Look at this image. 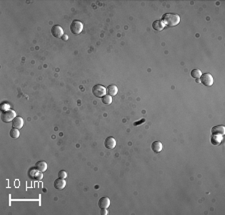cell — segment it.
Returning <instances> with one entry per match:
<instances>
[{"mask_svg":"<svg viewBox=\"0 0 225 215\" xmlns=\"http://www.w3.org/2000/svg\"><path fill=\"white\" fill-rule=\"evenodd\" d=\"M161 21L163 22L164 25L173 27V26H176L180 22V17L175 13H165L162 16Z\"/></svg>","mask_w":225,"mask_h":215,"instance_id":"1","label":"cell"},{"mask_svg":"<svg viewBox=\"0 0 225 215\" xmlns=\"http://www.w3.org/2000/svg\"><path fill=\"white\" fill-rule=\"evenodd\" d=\"M15 117H16V113H15L14 110H12V109L4 110V111H2V113H1V119H2L3 122H5V123H9V122L13 120Z\"/></svg>","mask_w":225,"mask_h":215,"instance_id":"2","label":"cell"},{"mask_svg":"<svg viewBox=\"0 0 225 215\" xmlns=\"http://www.w3.org/2000/svg\"><path fill=\"white\" fill-rule=\"evenodd\" d=\"M92 92H93V94H94V96L98 97V98H102L107 93L106 88H105V86H103L102 84H96V85L93 86Z\"/></svg>","mask_w":225,"mask_h":215,"instance_id":"3","label":"cell"},{"mask_svg":"<svg viewBox=\"0 0 225 215\" xmlns=\"http://www.w3.org/2000/svg\"><path fill=\"white\" fill-rule=\"evenodd\" d=\"M83 30V24L79 20H74L70 25V31L73 34H79Z\"/></svg>","mask_w":225,"mask_h":215,"instance_id":"4","label":"cell"},{"mask_svg":"<svg viewBox=\"0 0 225 215\" xmlns=\"http://www.w3.org/2000/svg\"><path fill=\"white\" fill-rule=\"evenodd\" d=\"M200 81L203 85L205 86H211L213 84V77L211 74L209 73H204L201 74L200 76Z\"/></svg>","mask_w":225,"mask_h":215,"instance_id":"5","label":"cell"},{"mask_svg":"<svg viewBox=\"0 0 225 215\" xmlns=\"http://www.w3.org/2000/svg\"><path fill=\"white\" fill-rule=\"evenodd\" d=\"M51 33H52V35L54 37H56V38H60V37H62L63 35V29H62V27L61 26H59V25H54L52 28H51Z\"/></svg>","mask_w":225,"mask_h":215,"instance_id":"6","label":"cell"},{"mask_svg":"<svg viewBox=\"0 0 225 215\" xmlns=\"http://www.w3.org/2000/svg\"><path fill=\"white\" fill-rule=\"evenodd\" d=\"M212 135H223L225 133V127L223 125H216L211 129Z\"/></svg>","mask_w":225,"mask_h":215,"instance_id":"7","label":"cell"},{"mask_svg":"<svg viewBox=\"0 0 225 215\" xmlns=\"http://www.w3.org/2000/svg\"><path fill=\"white\" fill-rule=\"evenodd\" d=\"M29 176L31 178L35 179V180H40V179L42 178V176H43V174H42V172L39 171L37 168H33L29 171Z\"/></svg>","mask_w":225,"mask_h":215,"instance_id":"8","label":"cell"},{"mask_svg":"<svg viewBox=\"0 0 225 215\" xmlns=\"http://www.w3.org/2000/svg\"><path fill=\"white\" fill-rule=\"evenodd\" d=\"M104 145L107 149H113L116 146V140L113 137H107L104 141Z\"/></svg>","mask_w":225,"mask_h":215,"instance_id":"9","label":"cell"},{"mask_svg":"<svg viewBox=\"0 0 225 215\" xmlns=\"http://www.w3.org/2000/svg\"><path fill=\"white\" fill-rule=\"evenodd\" d=\"M23 126V119L20 116H16L13 120H12V127L16 128V129H20Z\"/></svg>","mask_w":225,"mask_h":215,"instance_id":"10","label":"cell"},{"mask_svg":"<svg viewBox=\"0 0 225 215\" xmlns=\"http://www.w3.org/2000/svg\"><path fill=\"white\" fill-rule=\"evenodd\" d=\"M109 205H110V199L106 196L101 197V198L98 200V206L100 208H107Z\"/></svg>","mask_w":225,"mask_h":215,"instance_id":"11","label":"cell"},{"mask_svg":"<svg viewBox=\"0 0 225 215\" xmlns=\"http://www.w3.org/2000/svg\"><path fill=\"white\" fill-rule=\"evenodd\" d=\"M66 186V181L63 178H58L54 181V187L58 190H62Z\"/></svg>","mask_w":225,"mask_h":215,"instance_id":"12","label":"cell"},{"mask_svg":"<svg viewBox=\"0 0 225 215\" xmlns=\"http://www.w3.org/2000/svg\"><path fill=\"white\" fill-rule=\"evenodd\" d=\"M106 92L110 96H115L117 94V92H118V88H117L116 85L110 84V85H108V87L106 88Z\"/></svg>","mask_w":225,"mask_h":215,"instance_id":"13","label":"cell"},{"mask_svg":"<svg viewBox=\"0 0 225 215\" xmlns=\"http://www.w3.org/2000/svg\"><path fill=\"white\" fill-rule=\"evenodd\" d=\"M152 28L156 31H161L164 29V24L161 20H155V21L152 23Z\"/></svg>","mask_w":225,"mask_h":215,"instance_id":"14","label":"cell"},{"mask_svg":"<svg viewBox=\"0 0 225 215\" xmlns=\"http://www.w3.org/2000/svg\"><path fill=\"white\" fill-rule=\"evenodd\" d=\"M162 148H163V145H162V143L160 141H154L151 144V149L156 153H158V152H160L162 150Z\"/></svg>","mask_w":225,"mask_h":215,"instance_id":"15","label":"cell"},{"mask_svg":"<svg viewBox=\"0 0 225 215\" xmlns=\"http://www.w3.org/2000/svg\"><path fill=\"white\" fill-rule=\"evenodd\" d=\"M35 168H37L39 171L44 172V171H46V169H47V163L45 162V161H38V162L35 164Z\"/></svg>","mask_w":225,"mask_h":215,"instance_id":"16","label":"cell"},{"mask_svg":"<svg viewBox=\"0 0 225 215\" xmlns=\"http://www.w3.org/2000/svg\"><path fill=\"white\" fill-rule=\"evenodd\" d=\"M221 140H222V135H212L211 143L213 145H219L221 143Z\"/></svg>","mask_w":225,"mask_h":215,"instance_id":"17","label":"cell"},{"mask_svg":"<svg viewBox=\"0 0 225 215\" xmlns=\"http://www.w3.org/2000/svg\"><path fill=\"white\" fill-rule=\"evenodd\" d=\"M9 134H10V136L12 137V138H18L20 135L19 131H18V129H16V128H12V129L9 131Z\"/></svg>","mask_w":225,"mask_h":215,"instance_id":"18","label":"cell"},{"mask_svg":"<svg viewBox=\"0 0 225 215\" xmlns=\"http://www.w3.org/2000/svg\"><path fill=\"white\" fill-rule=\"evenodd\" d=\"M201 71L199 70V69H193L191 71V76L193 77V78H195V79H198V78H200V76H201Z\"/></svg>","mask_w":225,"mask_h":215,"instance_id":"19","label":"cell"},{"mask_svg":"<svg viewBox=\"0 0 225 215\" xmlns=\"http://www.w3.org/2000/svg\"><path fill=\"white\" fill-rule=\"evenodd\" d=\"M102 102L104 104H111V102H112V96H110V95H105V96L102 97Z\"/></svg>","mask_w":225,"mask_h":215,"instance_id":"20","label":"cell"},{"mask_svg":"<svg viewBox=\"0 0 225 215\" xmlns=\"http://www.w3.org/2000/svg\"><path fill=\"white\" fill-rule=\"evenodd\" d=\"M58 176H59V178L65 179L66 177H67V173H66V171H64V170H61V171L58 172Z\"/></svg>","mask_w":225,"mask_h":215,"instance_id":"21","label":"cell"},{"mask_svg":"<svg viewBox=\"0 0 225 215\" xmlns=\"http://www.w3.org/2000/svg\"><path fill=\"white\" fill-rule=\"evenodd\" d=\"M144 122H145V119H141V120H139V121H136V122H134V123H133V125H134V126H137V125H140L141 123H144Z\"/></svg>","mask_w":225,"mask_h":215,"instance_id":"22","label":"cell"},{"mask_svg":"<svg viewBox=\"0 0 225 215\" xmlns=\"http://www.w3.org/2000/svg\"><path fill=\"white\" fill-rule=\"evenodd\" d=\"M100 214H101V215H107V214H108V211L106 210V208H101Z\"/></svg>","mask_w":225,"mask_h":215,"instance_id":"23","label":"cell"},{"mask_svg":"<svg viewBox=\"0 0 225 215\" xmlns=\"http://www.w3.org/2000/svg\"><path fill=\"white\" fill-rule=\"evenodd\" d=\"M61 38H62V39L64 40V41H65V40H67V39H68V35H66V34H65V35H63V36H62Z\"/></svg>","mask_w":225,"mask_h":215,"instance_id":"24","label":"cell"}]
</instances>
